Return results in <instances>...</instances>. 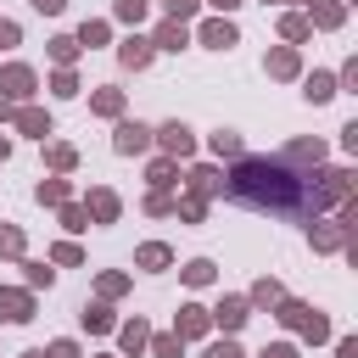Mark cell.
Segmentation results:
<instances>
[{
    "mask_svg": "<svg viewBox=\"0 0 358 358\" xmlns=\"http://www.w3.org/2000/svg\"><path fill=\"white\" fill-rule=\"evenodd\" d=\"M207 319H213V336H241V330L252 324V302H246L241 291H224V296L207 308Z\"/></svg>",
    "mask_w": 358,
    "mask_h": 358,
    "instance_id": "6",
    "label": "cell"
},
{
    "mask_svg": "<svg viewBox=\"0 0 358 358\" xmlns=\"http://www.w3.org/2000/svg\"><path fill=\"white\" fill-rule=\"evenodd\" d=\"M28 6H34L39 17H62V11H67V0H28Z\"/></svg>",
    "mask_w": 358,
    "mask_h": 358,
    "instance_id": "51",
    "label": "cell"
},
{
    "mask_svg": "<svg viewBox=\"0 0 358 358\" xmlns=\"http://www.w3.org/2000/svg\"><path fill=\"white\" fill-rule=\"evenodd\" d=\"M347 11H352L347 0H308V6H302V17H308L313 34H341V28H347Z\"/></svg>",
    "mask_w": 358,
    "mask_h": 358,
    "instance_id": "17",
    "label": "cell"
},
{
    "mask_svg": "<svg viewBox=\"0 0 358 358\" xmlns=\"http://www.w3.org/2000/svg\"><path fill=\"white\" fill-rule=\"evenodd\" d=\"M252 358H302V347L291 341V336H280V341H268L263 352H252Z\"/></svg>",
    "mask_w": 358,
    "mask_h": 358,
    "instance_id": "47",
    "label": "cell"
},
{
    "mask_svg": "<svg viewBox=\"0 0 358 358\" xmlns=\"http://www.w3.org/2000/svg\"><path fill=\"white\" fill-rule=\"evenodd\" d=\"M11 112H17V106H11L6 95H0V129H11Z\"/></svg>",
    "mask_w": 358,
    "mask_h": 358,
    "instance_id": "53",
    "label": "cell"
},
{
    "mask_svg": "<svg viewBox=\"0 0 358 358\" xmlns=\"http://www.w3.org/2000/svg\"><path fill=\"white\" fill-rule=\"evenodd\" d=\"M17 358H45V347H28V352H17Z\"/></svg>",
    "mask_w": 358,
    "mask_h": 358,
    "instance_id": "55",
    "label": "cell"
},
{
    "mask_svg": "<svg viewBox=\"0 0 358 358\" xmlns=\"http://www.w3.org/2000/svg\"><path fill=\"white\" fill-rule=\"evenodd\" d=\"M296 84H302V101H308V106H330V101L341 95V90H336V73H330V67H313V73H302Z\"/></svg>",
    "mask_w": 358,
    "mask_h": 358,
    "instance_id": "24",
    "label": "cell"
},
{
    "mask_svg": "<svg viewBox=\"0 0 358 358\" xmlns=\"http://www.w3.org/2000/svg\"><path fill=\"white\" fill-rule=\"evenodd\" d=\"M201 358H246V347H241V336H207Z\"/></svg>",
    "mask_w": 358,
    "mask_h": 358,
    "instance_id": "42",
    "label": "cell"
},
{
    "mask_svg": "<svg viewBox=\"0 0 358 358\" xmlns=\"http://www.w3.org/2000/svg\"><path fill=\"white\" fill-rule=\"evenodd\" d=\"M257 6H285V0H257Z\"/></svg>",
    "mask_w": 358,
    "mask_h": 358,
    "instance_id": "58",
    "label": "cell"
},
{
    "mask_svg": "<svg viewBox=\"0 0 358 358\" xmlns=\"http://www.w3.org/2000/svg\"><path fill=\"white\" fill-rule=\"evenodd\" d=\"M341 151H358V117L341 123Z\"/></svg>",
    "mask_w": 358,
    "mask_h": 358,
    "instance_id": "50",
    "label": "cell"
},
{
    "mask_svg": "<svg viewBox=\"0 0 358 358\" xmlns=\"http://www.w3.org/2000/svg\"><path fill=\"white\" fill-rule=\"evenodd\" d=\"M173 336H179L185 347H190V341H207V336H213L207 302H196V296H190V302H179V313H173Z\"/></svg>",
    "mask_w": 358,
    "mask_h": 358,
    "instance_id": "14",
    "label": "cell"
},
{
    "mask_svg": "<svg viewBox=\"0 0 358 358\" xmlns=\"http://www.w3.org/2000/svg\"><path fill=\"white\" fill-rule=\"evenodd\" d=\"M56 224H62V235H67V241H78V235L90 229V218H84V207H78V201H67V207H56Z\"/></svg>",
    "mask_w": 358,
    "mask_h": 358,
    "instance_id": "41",
    "label": "cell"
},
{
    "mask_svg": "<svg viewBox=\"0 0 358 358\" xmlns=\"http://www.w3.org/2000/svg\"><path fill=\"white\" fill-rule=\"evenodd\" d=\"M34 319H39V296L0 280V324H34Z\"/></svg>",
    "mask_w": 358,
    "mask_h": 358,
    "instance_id": "11",
    "label": "cell"
},
{
    "mask_svg": "<svg viewBox=\"0 0 358 358\" xmlns=\"http://www.w3.org/2000/svg\"><path fill=\"white\" fill-rule=\"evenodd\" d=\"M201 145H207V162H218V168H229V162H241V157H246L241 129H224V123H218V129H213Z\"/></svg>",
    "mask_w": 358,
    "mask_h": 358,
    "instance_id": "18",
    "label": "cell"
},
{
    "mask_svg": "<svg viewBox=\"0 0 358 358\" xmlns=\"http://www.w3.org/2000/svg\"><path fill=\"white\" fill-rule=\"evenodd\" d=\"M17 268H22V291H34V296L56 285V268H50L45 257H17Z\"/></svg>",
    "mask_w": 358,
    "mask_h": 358,
    "instance_id": "34",
    "label": "cell"
},
{
    "mask_svg": "<svg viewBox=\"0 0 358 358\" xmlns=\"http://www.w3.org/2000/svg\"><path fill=\"white\" fill-rule=\"evenodd\" d=\"M78 207H84V218H90L95 229H112V224L123 218V196H117L112 185H90V190L78 196Z\"/></svg>",
    "mask_w": 358,
    "mask_h": 358,
    "instance_id": "9",
    "label": "cell"
},
{
    "mask_svg": "<svg viewBox=\"0 0 358 358\" xmlns=\"http://www.w3.org/2000/svg\"><path fill=\"white\" fill-rule=\"evenodd\" d=\"M39 90H50V101H78L84 95V78H78V67H50L39 78Z\"/></svg>",
    "mask_w": 358,
    "mask_h": 358,
    "instance_id": "27",
    "label": "cell"
},
{
    "mask_svg": "<svg viewBox=\"0 0 358 358\" xmlns=\"http://www.w3.org/2000/svg\"><path fill=\"white\" fill-rule=\"evenodd\" d=\"M129 291H134V274H129V268H101V274H95V296H101V302L117 308Z\"/></svg>",
    "mask_w": 358,
    "mask_h": 358,
    "instance_id": "30",
    "label": "cell"
},
{
    "mask_svg": "<svg viewBox=\"0 0 358 358\" xmlns=\"http://www.w3.org/2000/svg\"><path fill=\"white\" fill-rule=\"evenodd\" d=\"M241 6H246V0H201V11H207V17H235Z\"/></svg>",
    "mask_w": 358,
    "mask_h": 358,
    "instance_id": "49",
    "label": "cell"
},
{
    "mask_svg": "<svg viewBox=\"0 0 358 358\" xmlns=\"http://www.w3.org/2000/svg\"><path fill=\"white\" fill-rule=\"evenodd\" d=\"M263 73H268L274 84H296L308 67H302V50H296V45H268V50H263Z\"/></svg>",
    "mask_w": 358,
    "mask_h": 358,
    "instance_id": "13",
    "label": "cell"
},
{
    "mask_svg": "<svg viewBox=\"0 0 358 358\" xmlns=\"http://www.w3.org/2000/svg\"><path fill=\"white\" fill-rule=\"evenodd\" d=\"M179 268V280L190 285V291H213L218 285V263L213 257H185V263H173Z\"/></svg>",
    "mask_w": 358,
    "mask_h": 358,
    "instance_id": "29",
    "label": "cell"
},
{
    "mask_svg": "<svg viewBox=\"0 0 358 358\" xmlns=\"http://www.w3.org/2000/svg\"><path fill=\"white\" fill-rule=\"evenodd\" d=\"M90 117H101V123L129 117V90H123V84H95V90H90Z\"/></svg>",
    "mask_w": 358,
    "mask_h": 358,
    "instance_id": "16",
    "label": "cell"
},
{
    "mask_svg": "<svg viewBox=\"0 0 358 358\" xmlns=\"http://www.w3.org/2000/svg\"><path fill=\"white\" fill-rule=\"evenodd\" d=\"M17 257H28V229L0 218V263H17Z\"/></svg>",
    "mask_w": 358,
    "mask_h": 358,
    "instance_id": "36",
    "label": "cell"
},
{
    "mask_svg": "<svg viewBox=\"0 0 358 358\" xmlns=\"http://www.w3.org/2000/svg\"><path fill=\"white\" fill-rule=\"evenodd\" d=\"M145 190H179V162L173 157H145Z\"/></svg>",
    "mask_w": 358,
    "mask_h": 358,
    "instance_id": "31",
    "label": "cell"
},
{
    "mask_svg": "<svg viewBox=\"0 0 358 358\" xmlns=\"http://www.w3.org/2000/svg\"><path fill=\"white\" fill-rule=\"evenodd\" d=\"M112 56H117V67H123V73H145V67L157 62L151 34H123V39H112Z\"/></svg>",
    "mask_w": 358,
    "mask_h": 358,
    "instance_id": "12",
    "label": "cell"
},
{
    "mask_svg": "<svg viewBox=\"0 0 358 358\" xmlns=\"http://www.w3.org/2000/svg\"><path fill=\"white\" fill-rule=\"evenodd\" d=\"M45 358H84V341L78 336H56V341H45Z\"/></svg>",
    "mask_w": 358,
    "mask_h": 358,
    "instance_id": "45",
    "label": "cell"
},
{
    "mask_svg": "<svg viewBox=\"0 0 358 358\" xmlns=\"http://www.w3.org/2000/svg\"><path fill=\"white\" fill-rule=\"evenodd\" d=\"M308 246H313L319 257H336V252L358 257V224H336L330 213H324V218H308Z\"/></svg>",
    "mask_w": 358,
    "mask_h": 358,
    "instance_id": "2",
    "label": "cell"
},
{
    "mask_svg": "<svg viewBox=\"0 0 358 358\" xmlns=\"http://www.w3.org/2000/svg\"><path fill=\"white\" fill-rule=\"evenodd\" d=\"M336 90L347 95V90H358V56H347L341 67H336Z\"/></svg>",
    "mask_w": 358,
    "mask_h": 358,
    "instance_id": "48",
    "label": "cell"
},
{
    "mask_svg": "<svg viewBox=\"0 0 358 358\" xmlns=\"http://www.w3.org/2000/svg\"><path fill=\"white\" fill-rule=\"evenodd\" d=\"M145 358H185V341H179L173 330H151V341H145Z\"/></svg>",
    "mask_w": 358,
    "mask_h": 358,
    "instance_id": "40",
    "label": "cell"
},
{
    "mask_svg": "<svg viewBox=\"0 0 358 358\" xmlns=\"http://www.w3.org/2000/svg\"><path fill=\"white\" fill-rule=\"evenodd\" d=\"M84 358H117V352H84Z\"/></svg>",
    "mask_w": 358,
    "mask_h": 358,
    "instance_id": "56",
    "label": "cell"
},
{
    "mask_svg": "<svg viewBox=\"0 0 358 358\" xmlns=\"http://www.w3.org/2000/svg\"><path fill=\"white\" fill-rule=\"evenodd\" d=\"M45 56H50V67H78L84 50H78L73 34H50V39H45Z\"/></svg>",
    "mask_w": 358,
    "mask_h": 358,
    "instance_id": "37",
    "label": "cell"
},
{
    "mask_svg": "<svg viewBox=\"0 0 358 358\" xmlns=\"http://www.w3.org/2000/svg\"><path fill=\"white\" fill-rule=\"evenodd\" d=\"M73 39H78V50H106V45H112V22H106V17H84V22L73 28Z\"/></svg>",
    "mask_w": 358,
    "mask_h": 358,
    "instance_id": "33",
    "label": "cell"
},
{
    "mask_svg": "<svg viewBox=\"0 0 358 358\" xmlns=\"http://www.w3.org/2000/svg\"><path fill=\"white\" fill-rule=\"evenodd\" d=\"M308 308H313V302H302V296H280L268 319H274V324H280L285 336H296V330H302V319H308Z\"/></svg>",
    "mask_w": 358,
    "mask_h": 358,
    "instance_id": "35",
    "label": "cell"
},
{
    "mask_svg": "<svg viewBox=\"0 0 358 358\" xmlns=\"http://www.w3.org/2000/svg\"><path fill=\"white\" fill-rule=\"evenodd\" d=\"M190 45H201V50H235V45H241V22L201 11V17L190 22Z\"/></svg>",
    "mask_w": 358,
    "mask_h": 358,
    "instance_id": "4",
    "label": "cell"
},
{
    "mask_svg": "<svg viewBox=\"0 0 358 358\" xmlns=\"http://www.w3.org/2000/svg\"><path fill=\"white\" fill-rule=\"evenodd\" d=\"M112 151L117 157H151V123L145 117H117L112 123Z\"/></svg>",
    "mask_w": 358,
    "mask_h": 358,
    "instance_id": "10",
    "label": "cell"
},
{
    "mask_svg": "<svg viewBox=\"0 0 358 358\" xmlns=\"http://www.w3.org/2000/svg\"><path fill=\"white\" fill-rule=\"evenodd\" d=\"M179 190H190V196H201V201H224V168L207 162V157H196V162L179 168Z\"/></svg>",
    "mask_w": 358,
    "mask_h": 358,
    "instance_id": "5",
    "label": "cell"
},
{
    "mask_svg": "<svg viewBox=\"0 0 358 358\" xmlns=\"http://www.w3.org/2000/svg\"><path fill=\"white\" fill-rule=\"evenodd\" d=\"M39 151H45V173H62V179H73V173H78V162H84V157H78V145H73V140H56V134H50Z\"/></svg>",
    "mask_w": 358,
    "mask_h": 358,
    "instance_id": "21",
    "label": "cell"
},
{
    "mask_svg": "<svg viewBox=\"0 0 358 358\" xmlns=\"http://www.w3.org/2000/svg\"><path fill=\"white\" fill-rule=\"evenodd\" d=\"M336 358H358V336H336Z\"/></svg>",
    "mask_w": 358,
    "mask_h": 358,
    "instance_id": "52",
    "label": "cell"
},
{
    "mask_svg": "<svg viewBox=\"0 0 358 358\" xmlns=\"http://www.w3.org/2000/svg\"><path fill=\"white\" fill-rule=\"evenodd\" d=\"M45 263H50V268H84V246L62 235V241H50V252H45Z\"/></svg>",
    "mask_w": 358,
    "mask_h": 358,
    "instance_id": "39",
    "label": "cell"
},
{
    "mask_svg": "<svg viewBox=\"0 0 358 358\" xmlns=\"http://www.w3.org/2000/svg\"><path fill=\"white\" fill-rule=\"evenodd\" d=\"M151 151H157V157H173V162L185 168V162H196L201 140H196V129H190L185 117H168V123H151Z\"/></svg>",
    "mask_w": 358,
    "mask_h": 358,
    "instance_id": "1",
    "label": "cell"
},
{
    "mask_svg": "<svg viewBox=\"0 0 358 358\" xmlns=\"http://www.w3.org/2000/svg\"><path fill=\"white\" fill-rule=\"evenodd\" d=\"M11 134H22V140H50L56 134V112L45 106V101H22L17 112H11Z\"/></svg>",
    "mask_w": 358,
    "mask_h": 358,
    "instance_id": "8",
    "label": "cell"
},
{
    "mask_svg": "<svg viewBox=\"0 0 358 358\" xmlns=\"http://www.w3.org/2000/svg\"><path fill=\"white\" fill-rule=\"evenodd\" d=\"M112 341H117V358H145V341H151V319H145V313H129V319H117Z\"/></svg>",
    "mask_w": 358,
    "mask_h": 358,
    "instance_id": "15",
    "label": "cell"
},
{
    "mask_svg": "<svg viewBox=\"0 0 358 358\" xmlns=\"http://www.w3.org/2000/svg\"><path fill=\"white\" fill-rule=\"evenodd\" d=\"M157 6H162L168 22H196L201 17V0H157Z\"/></svg>",
    "mask_w": 358,
    "mask_h": 358,
    "instance_id": "44",
    "label": "cell"
},
{
    "mask_svg": "<svg viewBox=\"0 0 358 358\" xmlns=\"http://www.w3.org/2000/svg\"><path fill=\"white\" fill-rule=\"evenodd\" d=\"M17 45H22V22L17 17H0V56H11Z\"/></svg>",
    "mask_w": 358,
    "mask_h": 358,
    "instance_id": "46",
    "label": "cell"
},
{
    "mask_svg": "<svg viewBox=\"0 0 358 358\" xmlns=\"http://www.w3.org/2000/svg\"><path fill=\"white\" fill-rule=\"evenodd\" d=\"M207 213H213V201H201L190 190H173V218L179 224H207Z\"/></svg>",
    "mask_w": 358,
    "mask_h": 358,
    "instance_id": "38",
    "label": "cell"
},
{
    "mask_svg": "<svg viewBox=\"0 0 358 358\" xmlns=\"http://www.w3.org/2000/svg\"><path fill=\"white\" fill-rule=\"evenodd\" d=\"M274 34H280V45H296V50L313 39L308 17H302V11H291V6H280V11H274Z\"/></svg>",
    "mask_w": 358,
    "mask_h": 358,
    "instance_id": "26",
    "label": "cell"
},
{
    "mask_svg": "<svg viewBox=\"0 0 358 358\" xmlns=\"http://www.w3.org/2000/svg\"><path fill=\"white\" fill-rule=\"evenodd\" d=\"M151 50H157V56H179V50H190V22H168V17H157V22H151Z\"/></svg>",
    "mask_w": 358,
    "mask_h": 358,
    "instance_id": "20",
    "label": "cell"
},
{
    "mask_svg": "<svg viewBox=\"0 0 358 358\" xmlns=\"http://www.w3.org/2000/svg\"><path fill=\"white\" fill-rule=\"evenodd\" d=\"M78 330H84V336H112V330H117V308L101 302V296H90V302L78 308Z\"/></svg>",
    "mask_w": 358,
    "mask_h": 358,
    "instance_id": "23",
    "label": "cell"
},
{
    "mask_svg": "<svg viewBox=\"0 0 358 358\" xmlns=\"http://www.w3.org/2000/svg\"><path fill=\"white\" fill-rule=\"evenodd\" d=\"M330 336H336V330H330V313H324V308H308V319H302V330H296L291 341H296V347H324Z\"/></svg>",
    "mask_w": 358,
    "mask_h": 358,
    "instance_id": "32",
    "label": "cell"
},
{
    "mask_svg": "<svg viewBox=\"0 0 358 358\" xmlns=\"http://www.w3.org/2000/svg\"><path fill=\"white\" fill-rule=\"evenodd\" d=\"M11 151H17V140H11V134H0V162H11Z\"/></svg>",
    "mask_w": 358,
    "mask_h": 358,
    "instance_id": "54",
    "label": "cell"
},
{
    "mask_svg": "<svg viewBox=\"0 0 358 358\" xmlns=\"http://www.w3.org/2000/svg\"><path fill=\"white\" fill-rule=\"evenodd\" d=\"M140 213L145 218H173V190H145L140 196Z\"/></svg>",
    "mask_w": 358,
    "mask_h": 358,
    "instance_id": "43",
    "label": "cell"
},
{
    "mask_svg": "<svg viewBox=\"0 0 358 358\" xmlns=\"http://www.w3.org/2000/svg\"><path fill=\"white\" fill-rule=\"evenodd\" d=\"M285 6H291V11H302V6H308V0H285Z\"/></svg>",
    "mask_w": 358,
    "mask_h": 358,
    "instance_id": "57",
    "label": "cell"
},
{
    "mask_svg": "<svg viewBox=\"0 0 358 358\" xmlns=\"http://www.w3.org/2000/svg\"><path fill=\"white\" fill-rule=\"evenodd\" d=\"M0 95H6L11 106L39 101V67H34V62H0Z\"/></svg>",
    "mask_w": 358,
    "mask_h": 358,
    "instance_id": "7",
    "label": "cell"
},
{
    "mask_svg": "<svg viewBox=\"0 0 358 358\" xmlns=\"http://www.w3.org/2000/svg\"><path fill=\"white\" fill-rule=\"evenodd\" d=\"M241 296L252 302V313H274V302H280V296H291V291H285V280H280V274H257Z\"/></svg>",
    "mask_w": 358,
    "mask_h": 358,
    "instance_id": "22",
    "label": "cell"
},
{
    "mask_svg": "<svg viewBox=\"0 0 358 358\" xmlns=\"http://www.w3.org/2000/svg\"><path fill=\"white\" fill-rule=\"evenodd\" d=\"M34 201L56 213V207H67V201H78V185H73V179H62V173H45V179L34 185Z\"/></svg>",
    "mask_w": 358,
    "mask_h": 358,
    "instance_id": "25",
    "label": "cell"
},
{
    "mask_svg": "<svg viewBox=\"0 0 358 358\" xmlns=\"http://www.w3.org/2000/svg\"><path fill=\"white\" fill-rule=\"evenodd\" d=\"M173 263H179V252H173L168 241H140V246H134V268H129V274H168Z\"/></svg>",
    "mask_w": 358,
    "mask_h": 358,
    "instance_id": "19",
    "label": "cell"
},
{
    "mask_svg": "<svg viewBox=\"0 0 358 358\" xmlns=\"http://www.w3.org/2000/svg\"><path fill=\"white\" fill-rule=\"evenodd\" d=\"M274 157H280L291 173H313V168H324V162H330V145H324L319 134H291Z\"/></svg>",
    "mask_w": 358,
    "mask_h": 358,
    "instance_id": "3",
    "label": "cell"
},
{
    "mask_svg": "<svg viewBox=\"0 0 358 358\" xmlns=\"http://www.w3.org/2000/svg\"><path fill=\"white\" fill-rule=\"evenodd\" d=\"M106 22H112V28H129V34H140V28L151 22V0H112Z\"/></svg>",
    "mask_w": 358,
    "mask_h": 358,
    "instance_id": "28",
    "label": "cell"
}]
</instances>
